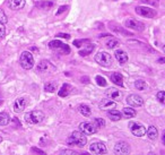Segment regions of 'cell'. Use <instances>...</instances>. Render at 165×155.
Instances as JSON below:
<instances>
[{
    "mask_svg": "<svg viewBox=\"0 0 165 155\" xmlns=\"http://www.w3.org/2000/svg\"><path fill=\"white\" fill-rule=\"evenodd\" d=\"M69 145H77L78 147H84L87 143V138L85 136V134L82 131H74L71 134V136L68 138Z\"/></svg>",
    "mask_w": 165,
    "mask_h": 155,
    "instance_id": "1",
    "label": "cell"
},
{
    "mask_svg": "<svg viewBox=\"0 0 165 155\" xmlns=\"http://www.w3.org/2000/svg\"><path fill=\"white\" fill-rule=\"evenodd\" d=\"M44 120V113L42 111H38V110H34V111H31L25 115V121L29 123V125H36V123H40Z\"/></svg>",
    "mask_w": 165,
    "mask_h": 155,
    "instance_id": "2",
    "label": "cell"
},
{
    "mask_svg": "<svg viewBox=\"0 0 165 155\" xmlns=\"http://www.w3.org/2000/svg\"><path fill=\"white\" fill-rule=\"evenodd\" d=\"M19 62L20 66L24 68V69H32L33 66H34V58L32 56V53L28 51H24L20 54V59H19Z\"/></svg>",
    "mask_w": 165,
    "mask_h": 155,
    "instance_id": "3",
    "label": "cell"
},
{
    "mask_svg": "<svg viewBox=\"0 0 165 155\" xmlns=\"http://www.w3.org/2000/svg\"><path fill=\"white\" fill-rule=\"evenodd\" d=\"M49 48H50L51 50L61 52L62 54H69V53H70V48H69L68 44L62 43L61 41H58V40L51 41V42L49 43Z\"/></svg>",
    "mask_w": 165,
    "mask_h": 155,
    "instance_id": "4",
    "label": "cell"
},
{
    "mask_svg": "<svg viewBox=\"0 0 165 155\" xmlns=\"http://www.w3.org/2000/svg\"><path fill=\"white\" fill-rule=\"evenodd\" d=\"M95 61L98 65L103 66V67H110L112 65V58L108 52L101 51L96 53L95 56Z\"/></svg>",
    "mask_w": 165,
    "mask_h": 155,
    "instance_id": "5",
    "label": "cell"
},
{
    "mask_svg": "<svg viewBox=\"0 0 165 155\" xmlns=\"http://www.w3.org/2000/svg\"><path fill=\"white\" fill-rule=\"evenodd\" d=\"M136 13L139 15V16H142V17H146V18H153L155 16H157V13L156 10L151 9L149 7H142V6H138L136 7Z\"/></svg>",
    "mask_w": 165,
    "mask_h": 155,
    "instance_id": "6",
    "label": "cell"
},
{
    "mask_svg": "<svg viewBox=\"0 0 165 155\" xmlns=\"http://www.w3.org/2000/svg\"><path fill=\"white\" fill-rule=\"evenodd\" d=\"M124 25L127 26L128 28H131V29H135L137 32H142L145 29V25L139 22L137 19H134V18H129V19H125L124 21Z\"/></svg>",
    "mask_w": 165,
    "mask_h": 155,
    "instance_id": "7",
    "label": "cell"
},
{
    "mask_svg": "<svg viewBox=\"0 0 165 155\" xmlns=\"http://www.w3.org/2000/svg\"><path fill=\"white\" fill-rule=\"evenodd\" d=\"M129 128H130V131L132 132V135L137 137H141L146 134V128L138 122H129Z\"/></svg>",
    "mask_w": 165,
    "mask_h": 155,
    "instance_id": "8",
    "label": "cell"
},
{
    "mask_svg": "<svg viewBox=\"0 0 165 155\" xmlns=\"http://www.w3.org/2000/svg\"><path fill=\"white\" fill-rule=\"evenodd\" d=\"M89 150L93 154H96V155H103V154H106L108 150H106V146L103 144V143H93L91 146H89Z\"/></svg>",
    "mask_w": 165,
    "mask_h": 155,
    "instance_id": "9",
    "label": "cell"
},
{
    "mask_svg": "<svg viewBox=\"0 0 165 155\" xmlns=\"http://www.w3.org/2000/svg\"><path fill=\"white\" fill-rule=\"evenodd\" d=\"M114 152L119 155H128L130 153V146L125 142H119L114 145Z\"/></svg>",
    "mask_w": 165,
    "mask_h": 155,
    "instance_id": "10",
    "label": "cell"
},
{
    "mask_svg": "<svg viewBox=\"0 0 165 155\" xmlns=\"http://www.w3.org/2000/svg\"><path fill=\"white\" fill-rule=\"evenodd\" d=\"M79 129L85 135H93V134H95L97 131V128L95 127V125L91 123V122H82L79 125Z\"/></svg>",
    "mask_w": 165,
    "mask_h": 155,
    "instance_id": "11",
    "label": "cell"
},
{
    "mask_svg": "<svg viewBox=\"0 0 165 155\" xmlns=\"http://www.w3.org/2000/svg\"><path fill=\"white\" fill-rule=\"evenodd\" d=\"M127 103L129 104L130 106H135V108H139V106H142L144 104V100L136 94H131L127 97Z\"/></svg>",
    "mask_w": 165,
    "mask_h": 155,
    "instance_id": "12",
    "label": "cell"
},
{
    "mask_svg": "<svg viewBox=\"0 0 165 155\" xmlns=\"http://www.w3.org/2000/svg\"><path fill=\"white\" fill-rule=\"evenodd\" d=\"M28 104V99L26 97H18L14 102V111L17 113H20L22 111H24V109L26 108Z\"/></svg>",
    "mask_w": 165,
    "mask_h": 155,
    "instance_id": "13",
    "label": "cell"
},
{
    "mask_svg": "<svg viewBox=\"0 0 165 155\" xmlns=\"http://www.w3.org/2000/svg\"><path fill=\"white\" fill-rule=\"evenodd\" d=\"M8 3V7L13 10H19L22 8H24L26 1L25 0H8L7 1Z\"/></svg>",
    "mask_w": 165,
    "mask_h": 155,
    "instance_id": "14",
    "label": "cell"
},
{
    "mask_svg": "<svg viewBox=\"0 0 165 155\" xmlns=\"http://www.w3.org/2000/svg\"><path fill=\"white\" fill-rule=\"evenodd\" d=\"M117 106V103L114 101H112L111 99H104L100 102V109L101 110H112Z\"/></svg>",
    "mask_w": 165,
    "mask_h": 155,
    "instance_id": "15",
    "label": "cell"
},
{
    "mask_svg": "<svg viewBox=\"0 0 165 155\" xmlns=\"http://www.w3.org/2000/svg\"><path fill=\"white\" fill-rule=\"evenodd\" d=\"M105 95L108 96V99H111V100H120L121 99V93L117 88H109V90H106Z\"/></svg>",
    "mask_w": 165,
    "mask_h": 155,
    "instance_id": "16",
    "label": "cell"
},
{
    "mask_svg": "<svg viewBox=\"0 0 165 155\" xmlns=\"http://www.w3.org/2000/svg\"><path fill=\"white\" fill-rule=\"evenodd\" d=\"M114 56H115L117 60L119 61V64H121V65H123L128 61V54L123 50H117L114 52Z\"/></svg>",
    "mask_w": 165,
    "mask_h": 155,
    "instance_id": "17",
    "label": "cell"
},
{
    "mask_svg": "<svg viewBox=\"0 0 165 155\" xmlns=\"http://www.w3.org/2000/svg\"><path fill=\"white\" fill-rule=\"evenodd\" d=\"M110 27V29L112 32H114V33H119V34H122L124 36H128V35H131V33L130 32H128L127 29H124L123 27H121L120 25H109Z\"/></svg>",
    "mask_w": 165,
    "mask_h": 155,
    "instance_id": "18",
    "label": "cell"
},
{
    "mask_svg": "<svg viewBox=\"0 0 165 155\" xmlns=\"http://www.w3.org/2000/svg\"><path fill=\"white\" fill-rule=\"evenodd\" d=\"M111 80L118 85V86H123V77L120 73H113L111 74Z\"/></svg>",
    "mask_w": 165,
    "mask_h": 155,
    "instance_id": "19",
    "label": "cell"
},
{
    "mask_svg": "<svg viewBox=\"0 0 165 155\" xmlns=\"http://www.w3.org/2000/svg\"><path fill=\"white\" fill-rule=\"evenodd\" d=\"M50 68H53V66L51 65L49 61H46V60H43L38 65V70L40 73H48L50 70Z\"/></svg>",
    "mask_w": 165,
    "mask_h": 155,
    "instance_id": "20",
    "label": "cell"
},
{
    "mask_svg": "<svg viewBox=\"0 0 165 155\" xmlns=\"http://www.w3.org/2000/svg\"><path fill=\"white\" fill-rule=\"evenodd\" d=\"M108 117L110 118L112 121H119L122 118V113L120 111H117V110L112 109V110L108 111Z\"/></svg>",
    "mask_w": 165,
    "mask_h": 155,
    "instance_id": "21",
    "label": "cell"
},
{
    "mask_svg": "<svg viewBox=\"0 0 165 155\" xmlns=\"http://www.w3.org/2000/svg\"><path fill=\"white\" fill-rule=\"evenodd\" d=\"M70 91H71V86H70L69 84H63V85L61 86L60 91H59L58 95H59V96H61V97H66V96H68L69 95Z\"/></svg>",
    "mask_w": 165,
    "mask_h": 155,
    "instance_id": "22",
    "label": "cell"
},
{
    "mask_svg": "<svg viewBox=\"0 0 165 155\" xmlns=\"http://www.w3.org/2000/svg\"><path fill=\"white\" fill-rule=\"evenodd\" d=\"M147 136H148V138L151 139V141H155L156 138H157V136H158V130L156 127H154V126H151L148 130H147Z\"/></svg>",
    "mask_w": 165,
    "mask_h": 155,
    "instance_id": "23",
    "label": "cell"
},
{
    "mask_svg": "<svg viewBox=\"0 0 165 155\" xmlns=\"http://www.w3.org/2000/svg\"><path fill=\"white\" fill-rule=\"evenodd\" d=\"M36 7L44 9V10H48L51 7H53V2L52 1H39V2H36Z\"/></svg>",
    "mask_w": 165,
    "mask_h": 155,
    "instance_id": "24",
    "label": "cell"
},
{
    "mask_svg": "<svg viewBox=\"0 0 165 155\" xmlns=\"http://www.w3.org/2000/svg\"><path fill=\"white\" fill-rule=\"evenodd\" d=\"M94 48H95V47H94V44H92V43L89 42V43L86 45V48H85V49H80V50H79V54H80V56H82V57L88 56L91 52H93Z\"/></svg>",
    "mask_w": 165,
    "mask_h": 155,
    "instance_id": "25",
    "label": "cell"
},
{
    "mask_svg": "<svg viewBox=\"0 0 165 155\" xmlns=\"http://www.w3.org/2000/svg\"><path fill=\"white\" fill-rule=\"evenodd\" d=\"M78 111H79V113L82 115L84 117H89L91 116V113H92L89 106H87V105H85V104H80V105H79Z\"/></svg>",
    "mask_w": 165,
    "mask_h": 155,
    "instance_id": "26",
    "label": "cell"
},
{
    "mask_svg": "<svg viewBox=\"0 0 165 155\" xmlns=\"http://www.w3.org/2000/svg\"><path fill=\"white\" fill-rule=\"evenodd\" d=\"M122 115L125 118H134V117H136V110L132 108H124L122 110Z\"/></svg>",
    "mask_w": 165,
    "mask_h": 155,
    "instance_id": "27",
    "label": "cell"
},
{
    "mask_svg": "<svg viewBox=\"0 0 165 155\" xmlns=\"http://www.w3.org/2000/svg\"><path fill=\"white\" fill-rule=\"evenodd\" d=\"M10 121V117L6 112H0V126H6Z\"/></svg>",
    "mask_w": 165,
    "mask_h": 155,
    "instance_id": "28",
    "label": "cell"
},
{
    "mask_svg": "<svg viewBox=\"0 0 165 155\" xmlns=\"http://www.w3.org/2000/svg\"><path fill=\"white\" fill-rule=\"evenodd\" d=\"M135 87L139 91H144L147 88V84H146V82L145 80H142V79H138L135 82Z\"/></svg>",
    "mask_w": 165,
    "mask_h": 155,
    "instance_id": "29",
    "label": "cell"
},
{
    "mask_svg": "<svg viewBox=\"0 0 165 155\" xmlns=\"http://www.w3.org/2000/svg\"><path fill=\"white\" fill-rule=\"evenodd\" d=\"M119 44H120L119 40L113 39V38H111L109 41H106V47H108L109 49H114V48H117Z\"/></svg>",
    "mask_w": 165,
    "mask_h": 155,
    "instance_id": "30",
    "label": "cell"
},
{
    "mask_svg": "<svg viewBox=\"0 0 165 155\" xmlns=\"http://www.w3.org/2000/svg\"><path fill=\"white\" fill-rule=\"evenodd\" d=\"M89 42H91V41H89L88 39H85V40H75V41H74V45L80 49L82 45H86V44H87V43H89Z\"/></svg>",
    "mask_w": 165,
    "mask_h": 155,
    "instance_id": "31",
    "label": "cell"
},
{
    "mask_svg": "<svg viewBox=\"0 0 165 155\" xmlns=\"http://www.w3.org/2000/svg\"><path fill=\"white\" fill-rule=\"evenodd\" d=\"M93 123L95 125V127H96L97 129L103 128V127L105 126V121H104V119H102V118H96V119L94 120V122H93Z\"/></svg>",
    "mask_w": 165,
    "mask_h": 155,
    "instance_id": "32",
    "label": "cell"
},
{
    "mask_svg": "<svg viewBox=\"0 0 165 155\" xmlns=\"http://www.w3.org/2000/svg\"><path fill=\"white\" fill-rule=\"evenodd\" d=\"M55 88H57V87H55V83H46V84L44 85V90L46 91V92H50V93L55 92Z\"/></svg>",
    "mask_w": 165,
    "mask_h": 155,
    "instance_id": "33",
    "label": "cell"
},
{
    "mask_svg": "<svg viewBox=\"0 0 165 155\" xmlns=\"http://www.w3.org/2000/svg\"><path fill=\"white\" fill-rule=\"evenodd\" d=\"M95 80H96L97 85L98 86H106V80H105V78L102 77V76H96L95 77Z\"/></svg>",
    "mask_w": 165,
    "mask_h": 155,
    "instance_id": "34",
    "label": "cell"
},
{
    "mask_svg": "<svg viewBox=\"0 0 165 155\" xmlns=\"http://www.w3.org/2000/svg\"><path fill=\"white\" fill-rule=\"evenodd\" d=\"M7 21H8V18H7V16H6V13L3 12V9L0 8V23L5 25V24L7 23Z\"/></svg>",
    "mask_w": 165,
    "mask_h": 155,
    "instance_id": "35",
    "label": "cell"
},
{
    "mask_svg": "<svg viewBox=\"0 0 165 155\" xmlns=\"http://www.w3.org/2000/svg\"><path fill=\"white\" fill-rule=\"evenodd\" d=\"M156 97H157V100L160 101V103L161 104H164V97H165V93L163 91H160L158 93H157V95H156Z\"/></svg>",
    "mask_w": 165,
    "mask_h": 155,
    "instance_id": "36",
    "label": "cell"
},
{
    "mask_svg": "<svg viewBox=\"0 0 165 155\" xmlns=\"http://www.w3.org/2000/svg\"><path fill=\"white\" fill-rule=\"evenodd\" d=\"M6 35V28H5V25L0 23V41L5 38Z\"/></svg>",
    "mask_w": 165,
    "mask_h": 155,
    "instance_id": "37",
    "label": "cell"
},
{
    "mask_svg": "<svg viewBox=\"0 0 165 155\" xmlns=\"http://www.w3.org/2000/svg\"><path fill=\"white\" fill-rule=\"evenodd\" d=\"M60 155H77V153L72 150H63V151H61Z\"/></svg>",
    "mask_w": 165,
    "mask_h": 155,
    "instance_id": "38",
    "label": "cell"
},
{
    "mask_svg": "<svg viewBox=\"0 0 165 155\" xmlns=\"http://www.w3.org/2000/svg\"><path fill=\"white\" fill-rule=\"evenodd\" d=\"M67 8H68V6H61V7L57 10V16H59V15H61L63 12H66V10H67Z\"/></svg>",
    "mask_w": 165,
    "mask_h": 155,
    "instance_id": "39",
    "label": "cell"
},
{
    "mask_svg": "<svg viewBox=\"0 0 165 155\" xmlns=\"http://www.w3.org/2000/svg\"><path fill=\"white\" fill-rule=\"evenodd\" d=\"M141 2H144V3H148V5H153V6H158V2L155 0V1H151V0H141Z\"/></svg>",
    "mask_w": 165,
    "mask_h": 155,
    "instance_id": "40",
    "label": "cell"
},
{
    "mask_svg": "<svg viewBox=\"0 0 165 155\" xmlns=\"http://www.w3.org/2000/svg\"><path fill=\"white\" fill-rule=\"evenodd\" d=\"M32 150H33V152H35L36 154H39V155H46L45 152H43V151H41V150H39L38 147H33Z\"/></svg>",
    "mask_w": 165,
    "mask_h": 155,
    "instance_id": "41",
    "label": "cell"
},
{
    "mask_svg": "<svg viewBox=\"0 0 165 155\" xmlns=\"http://www.w3.org/2000/svg\"><path fill=\"white\" fill-rule=\"evenodd\" d=\"M57 38H63V39H70V35L69 34H65V33H59V34H57L55 35Z\"/></svg>",
    "mask_w": 165,
    "mask_h": 155,
    "instance_id": "42",
    "label": "cell"
},
{
    "mask_svg": "<svg viewBox=\"0 0 165 155\" xmlns=\"http://www.w3.org/2000/svg\"><path fill=\"white\" fill-rule=\"evenodd\" d=\"M82 83H84V82H85V83H88V82H89V80H88V77H86V76H85V77H82Z\"/></svg>",
    "mask_w": 165,
    "mask_h": 155,
    "instance_id": "43",
    "label": "cell"
},
{
    "mask_svg": "<svg viewBox=\"0 0 165 155\" xmlns=\"http://www.w3.org/2000/svg\"><path fill=\"white\" fill-rule=\"evenodd\" d=\"M158 61H160L161 64H164V62H165V59H164V58H161V59H160Z\"/></svg>",
    "mask_w": 165,
    "mask_h": 155,
    "instance_id": "44",
    "label": "cell"
},
{
    "mask_svg": "<svg viewBox=\"0 0 165 155\" xmlns=\"http://www.w3.org/2000/svg\"><path fill=\"white\" fill-rule=\"evenodd\" d=\"M162 139H163V144H165V132L163 134V138Z\"/></svg>",
    "mask_w": 165,
    "mask_h": 155,
    "instance_id": "45",
    "label": "cell"
},
{
    "mask_svg": "<svg viewBox=\"0 0 165 155\" xmlns=\"http://www.w3.org/2000/svg\"><path fill=\"white\" fill-rule=\"evenodd\" d=\"M80 155H89V154H87V153H82V154H80Z\"/></svg>",
    "mask_w": 165,
    "mask_h": 155,
    "instance_id": "46",
    "label": "cell"
},
{
    "mask_svg": "<svg viewBox=\"0 0 165 155\" xmlns=\"http://www.w3.org/2000/svg\"><path fill=\"white\" fill-rule=\"evenodd\" d=\"M2 142V137H0V143Z\"/></svg>",
    "mask_w": 165,
    "mask_h": 155,
    "instance_id": "47",
    "label": "cell"
},
{
    "mask_svg": "<svg viewBox=\"0 0 165 155\" xmlns=\"http://www.w3.org/2000/svg\"><path fill=\"white\" fill-rule=\"evenodd\" d=\"M1 103H2V101H1V100H0V104H1Z\"/></svg>",
    "mask_w": 165,
    "mask_h": 155,
    "instance_id": "48",
    "label": "cell"
}]
</instances>
